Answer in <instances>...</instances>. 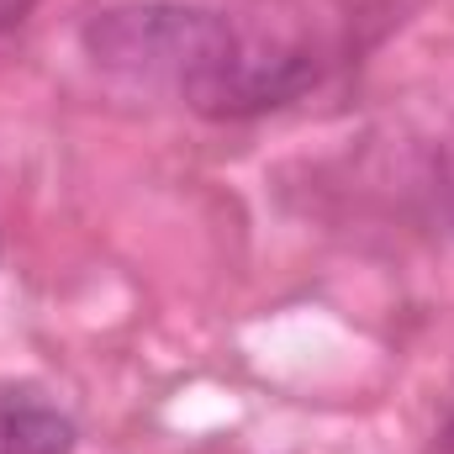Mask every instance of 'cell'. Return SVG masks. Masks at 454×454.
<instances>
[{"label":"cell","instance_id":"1","mask_svg":"<svg viewBox=\"0 0 454 454\" xmlns=\"http://www.w3.org/2000/svg\"><path fill=\"white\" fill-rule=\"evenodd\" d=\"M238 48V27L223 11L185 0H132L85 21V53L127 80H164L185 90Z\"/></svg>","mask_w":454,"mask_h":454},{"label":"cell","instance_id":"2","mask_svg":"<svg viewBox=\"0 0 454 454\" xmlns=\"http://www.w3.org/2000/svg\"><path fill=\"white\" fill-rule=\"evenodd\" d=\"M317 85V59L296 43H243L217 59L207 74H196L180 96L185 106L212 121H243V116H264L286 101H296L301 90Z\"/></svg>","mask_w":454,"mask_h":454},{"label":"cell","instance_id":"3","mask_svg":"<svg viewBox=\"0 0 454 454\" xmlns=\"http://www.w3.org/2000/svg\"><path fill=\"white\" fill-rule=\"evenodd\" d=\"M0 454H74V423L43 402H5Z\"/></svg>","mask_w":454,"mask_h":454},{"label":"cell","instance_id":"4","mask_svg":"<svg viewBox=\"0 0 454 454\" xmlns=\"http://www.w3.org/2000/svg\"><path fill=\"white\" fill-rule=\"evenodd\" d=\"M32 5H37V0H0V32H11V27H21Z\"/></svg>","mask_w":454,"mask_h":454},{"label":"cell","instance_id":"5","mask_svg":"<svg viewBox=\"0 0 454 454\" xmlns=\"http://www.w3.org/2000/svg\"><path fill=\"white\" fill-rule=\"evenodd\" d=\"M439 450L454 454V386H450V396H444V412H439Z\"/></svg>","mask_w":454,"mask_h":454}]
</instances>
